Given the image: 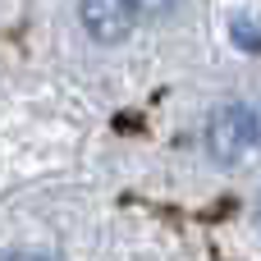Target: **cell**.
I'll return each instance as SVG.
<instances>
[{
    "label": "cell",
    "mask_w": 261,
    "mask_h": 261,
    "mask_svg": "<svg viewBox=\"0 0 261 261\" xmlns=\"http://www.w3.org/2000/svg\"><path fill=\"white\" fill-rule=\"evenodd\" d=\"M78 14H83V28L92 41L101 46H119L128 32H133V0H78Z\"/></svg>",
    "instance_id": "cell-2"
},
{
    "label": "cell",
    "mask_w": 261,
    "mask_h": 261,
    "mask_svg": "<svg viewBox=\"0 0 261 261\" xmlns=\"http://www.w3.org/2000/svg\"><path fill=\"white\" fill-rule=\"evenodd\" d=\"M234 41H239V50H261V18L257 14H239L234 18Z\"/></svg>",
    "instance_id": "cell-3"
},
{
    "label": "cell",
    "mask_w": 261,
    "mask_h": 261,
    "mask_svg": "<svg viewBox=\"0 0 261 261\" xmlns=\"http://www.w3.org/2000/svg\"><path fill=\"white\" fill-rule=\"evenodd\" d=\"M257 142V115L248 106H220L206 119V151L220 165H239Z\"/></svg>",
    "instance_id": "cell-1"
},
{
    "label": "cell",
    "mask_w": 261,
    "mask_h": 261,
    "mask_svg": "<svg viewBox=\"0 0 261 261\" xmlns=\"http://www.w3.org/2000/svg\"><path fill=\"white\" fill-rule=\"evenodd\" d=\"M9 261H46V257H9Z\"/></svg>",
    "instance_id": "cell-5"
},
{
    "label": "cell",
    "mask_w": 261,
    "mask_h": 261,
    "mask_svg": "<svg viewBox=\"0 0 261 261\" xmlns=\"http://www.w3.org/2000/svg\"><path fill=\"white\" fill-rule=\"evenodd\" d=\"M174 5H179V0H133V9H138L142 18H165V14H174Z\"/></svg>",
    "instance_id": "cell-4"
}]
</instances>
